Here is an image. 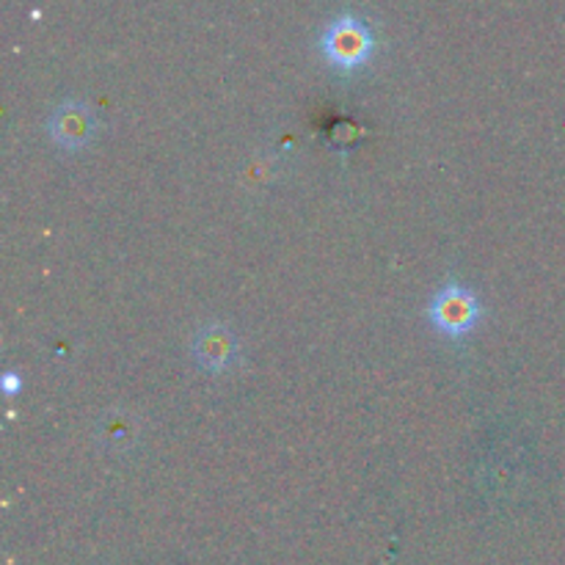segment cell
Instances as JSON below:
<instances>
[{
  "mask_svg": "<svg viewBox=\"0 0 565 565\" xmlns=\"http://www.w3.org/2000/svg\"><path fill=\"white\" fill-rule=\"evenodd\" d=\"M320 53L337 72H359L370 64L375 53V33L362 17L342 14L334 17L320 33Z\"/></svg>",
  "mask_w": 565,
  "mask_h": 565,
  "instance_id": "6da1fadb",
  "label": "cell"
},
{
  "mask_svg": "<svg viewBox=\"0 0 565 565\" xmlns=\"http://www.w3.org/2000/svg\"><path fill=\"white\" fill-rule=\"evenodd\" d=\"M480 318H483V307H480L478 296L461 281H447L430 298L428 320L447 340H463L467 334H472Z\"/></svg>",
  "mask_w": 565,
  "mask_h": 565,
  "instance_id": "7a4b0ae2",
  "label": "cell"
},
{
  "mask_svg": "<svg viewBox=\"0 0 565 565\" xmlns=\"http://www.w3.org/2000/svg\"><path fill=\"white\" fill-rule=\"evenodd\" d=\"M97 114H94L92 105L81 103V99H66L47 119V136L66 152L86 149L94 141V136H97Z\"/></svg>",
  "mask_w": 565,
  "mask_h": 565,
  "instance_id": "3957f363",
  "label": "cell"
},
{
  "mask_svg": "<svg viewBox=\"0 0 565 565\" xmlns=\"http://www.w3.org/2000/svg\"><path fill=\"white\" fill-rule=\"evenodd\" d=\"M191 356L202 370L221 375L235 367L237 359H241V345H237V337L232 334L230 326L207 323L193 334Z\"/></svg>",
  "mask_w": 565,
  "mask_h": 565,
  "instance_id": "277c9868",
  "label": "cell"
},
{
  "mask_svg": "<svg viewBox=\"0 0 565 565\" xmlns=\"http://www.w3.org/2000/svg\"><path fill=\"white\" fill-rule=\"evenodd\" d=\"M97 439L103 441L110 450H119V447H130L136 439V428H132L130 419L125 414H105L103 425L97 428Z\"/></svg>",
  "mask_w": 565,
  "mask_h": 565,
  "instance_id": "5b68a950",
  "label": "cell"
},
{
  "mask_svg": "<svg viewBox=\"0 0 565 565\" xmlns=\"http://www.w3.org/2000/svg\"><path fill=\"white\" fill-rule=\"evenodd\" d=\"M3 390H6V395L9 397H14L17 392L22 390V379L17 373H6L3 375Z\"/></svg>",
  "mask_w": 565,
  "mask_h": 565,
  "instance_id": "8992f818",
  "label": "cell"
}]
</instances>
